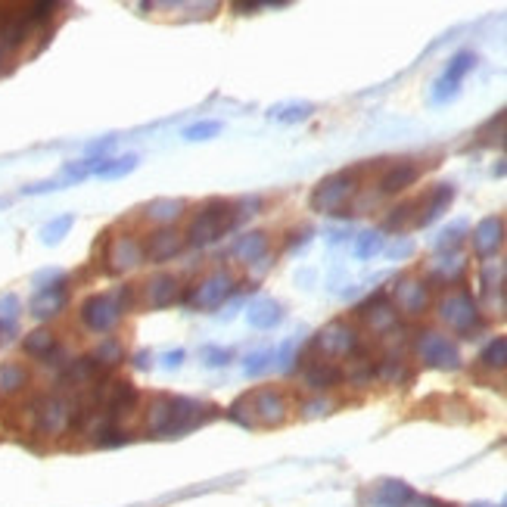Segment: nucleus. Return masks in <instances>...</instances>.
Instances as JSON below:
<instances>
[{
  "mask_svg": "<svg viewBox=\"0 0 507 507\" xmlns=\"http://www.w3.org/2000/svg\"><path fill=\"white\" fill-rule=\"evenodd\" d=\"M289 414V405L283 398V392H277L271 387H259L246 396H240L231 405V421L240 423L243 430L253 427H277L283 423Z\"/></svg>",
  "mask_w": 507,
  "mask_h": 507,
  "instance_id": "f257e3e1",
  "label": "nucleus"
},
{
  "mask_svg": "<svg viewBox=\"0 0 507 507\" xmlns=\"http://www.w3.org/2000/svg\"><path fill=\"white\" fill-rule=\"evenodd\" d=\"M234 225H236L234 202H227V200L202 202V206L193 212L191 225H187V231H184V246H193V249L212 246V243H218Z\"/></svg>",
  "mask_w": 507,
  "mask_h": 507,
  "instance_id": "f03ea898",
  "label": "nucleus"
},
{
  "mask_svg": "<svg viewBox=\"0 0 507 507\" xmlns=\"http://www.w3.org/2000/svg\"><path fill=\"white\" fill-rule=\"evenodd\" d=\"M358 193V168H346V172L327 174L324 181H317L312 196H308V206L312 212L321 215H342L349 209V202Z\"/></svg>",
  "mask_w": 507,
  "mask_h": 507,
  "instance_id": "7ed1b4c3",
  "label": "nucleus"
},
{
  "mask_svg": "<svg viewBox=\"0 0 507 507\" xmlns=\"http://www.w3.org/2000/svg\"><path fill=\"white\" fill-rule=\"evenodd\" d=\"M361 351V334L349 321H330L312 336V355L324 361H349Z\"/></svg>",
  "mask_w": 507,
  "mask_h": 507,
  "instance_id": "20e7f679",
  "label": "nucleus"
},
{
  "mask_svg": "<svg viewBox=\"0 0 507 507\" xmlns=\"http://www.w3.org/2000/svg\"><path fill=\"white\" fill-rule=\"evenodd\" d=\"M31 427L40 436H63L76 421V405L63 396H44L31 402Z\"/></svg>",
  "mask_w": 507,
  "mask_h": 507,
  "instance_id": "39448f33",
  "label": "nucleus"
},
{
  "mask_svg": "<svg viewBox=\"0 0 507 507\" xmlns=\"http://www.w3.org/2000/svg\"><path fill=\"white\" fill-rule=\"evenodd\" d=\"M236 280L227 268H218V271L206 274L200 283H193V289H187L184 302L193 312H212V308H221L227 299L234 296Z\"/></svg>",
  "mask_w": 507,
  "mask_h": 507,
  "instance_id": "423d86ee",
  "label": "nucleus"
},
{
  "mask_svg": "<svg viewBox=\"0 0 507 507\" xmlns=\"http://www.w3.org/2000/svg\"><path fill=\"white\" fill-rule=\"evenodd\" d=\"M414 351L427 368L439 370H458L461 368V349L451 336L439 334V330H421L414 340Z\"/></svg>",
  "mask_w": 507,
  "mask_h": 507,
  "instance_id": "0eeeda50",
  "label": "nucleus"
},
{
  "mask_svg": "<svg viewBox=\"0 0 507 507\" xmlns=\"http://www.w3.org/2000/svg\"><path fill=\"white\" fill-rule=\"evenodd\" d=\"M436 315H439V321L449 324L458 334H470L479 324V306L467 289H451V293H445L436 306Z\"/></svg>",
  "mask_w": 507,
  "mask_h": 507,
  "instance_id": "6e6552de",
  "label": "nucleus"
},
{
  "mask_svg": "<svg viewBox=\"0 0 507 507\" xmlns=\"http://www.w3.org/2000/svg\"><path fill=\"white\" fill-rule=\"evenodd\" d=\"M121 315H125V308L119 306L116 293H93V296H87L78 308L81 324H84L91 334H110L121 321Z\"/></svg>",
  "mask_w": 507,
  "mask_h": 507,
  "instance_id": "1a4fd4ad",
  "label": "nucleus"
},
{
  "mask_svg": "<svg viewBox=\"0 0 507 507\" xmlns=\"http://www.w3.org/2000/svg\"><path fill=\"white\" fill-rule=\"evenodd\" d=\"M432 302V289L423 277H398L392 287V306L405 317H421L427 315Z\"/></svg>",
  "mask_w": 507,
  "mask_h": 507,
  "instance_id": "9d476101",
  "label": "nucleus"
},
{
  "mask_svg": "<svg viewBox=\"0 0 507 507\" xmlns=\"http://www.w3.org/2000/svg\"><path fill=\"white\" fill-rule=\"evenodd\" d=\"M212 405L200 402V398H187V396H172V423H168L165 439H178L191 430H200L209 417H215Z\"/></svg>",
  "mask_w": 507,
  "mask_h": 507,
  "instance_id": "9b49d317",
  "label": "nucleus"
},
{
  "mask_svg": "<svg viewBox=\"0 0 507 507\" xmlns=\"http://www.w3.org/2000/svg\"><path fill=\"white\" fill-rule=\"evenodd\" d=\"M106 268H110L112 274H128L134 271V268L144 265V240H140L138 234L125 231V234H116L110 243H106V255H103Z\"/></svg>",
  "mask_w": 507,
  "mask_h": 507,
  "instance_id": "f8f14e48",
  "label": "nucleus"
},
{
  "mask_svg": "<svg viewBox=\"0 0 507 507\" xmlns=\"http://www.w3.org/2000/svg\"><path fill=\"white\" fill-rule=\"evenodd\" d=\"M355 315L361 317L364 330L374 334V336H389V334H396V327H398V312H396V306L389 302L387 293L370 296L368 302L358 306Z\"/></svg>",
  "mask_w": 507,
  "mask_h": 507,
  "instance_id": "ddd939ff",
  "label": "nucleus"
},
{
  "mask_svg": "<svg viewBox=\"0 0 507 507\" xmlns=\"http://www.w3.org/2000/svg\"><path fill=\"white\" fill-rule=\"evenodd\" d=\"M473 69H476V53H473V50H458L455 57L449 59L445 72L439 76L436 91H432V100H436V103H445V100L455 97L458 87L464 84V78H467Z\"/></svg>",
  "mask_w": 507,
  "mask_h": 507,
  "instance_id": "4468645a",
  "label": "nucleus"
},
{
  "mask_svg": "<svg viewBox=\"0 0 507 507\" xmlns=\"http://www.w3.org/2000/svg\"><path fill=\"white\" fill-rule=\"evenodd\" d=\"M138 405H140V396L131 383L128 380H110V387H106V398H103V417L106 421L121 427V423L138 411Z\"/></svg>",
  "mask_w": 507,
  "mask_h": 507,
  "instance_id": "2eb2a0df",
  "label": "nucleus"
},
{
  "mask_svg": "<svg viewBox=\"0 0 507 507\" xmlns=\"http://www.w3.org/2000/svg\"><path fill=\"white\" fill-rule=\"evenodd\" d=\"M66 299H69V280L59 274L57 280L44 283V287H35V296H31L29 308L38 321H50V317H57L66 308Z\"/></svg>",
  "mask_w": 507,
  "mask_h": 507,
  "instance_id": "dca6fc26",
  "label": "nucleus"
},
{
  "mask_svg": "<svg viewBox=\"0 0 507 507\" xmlns=\"http://www.w3.org/2000/svg\"><path fill=\"white\" fill-rule=\"evenodd\" d=\"M181 249H184V234H178L174 227H156L144 240V259L150 265H165L174 255H181Z\"/></svg>",
  "mask_w": 507,
  "mask_h": 507,
  "instance_id": "f3484780",
  "label": "nucleus"
},
{
  "mask_svg": "<svg viewBox=\"0 0 507 507\" xmlns=\"http://www.w3.org/2000/svg\"><path fill=\"white\" fill-rule=\"evenodd\" d=\"M504 221L498 218V215H489V218H483L476 227H473L470 234V246L473 253H476V259L489 262L492 255H498V249L504 246Z\"/></svg>",
  "mask_w": 507,
  "mask_h": 507,
  "instance_id": "a211bd4d",
  "label": "nucleus"
},
{
  "mask_svg": "<svg viewBox=\"0 0 507 507\" xmlns=\"http://www.w3.org/2000/svg\"><path fill=\"white\" fill-rule=\"evenodd\" d=\"M455 202V184H436L427 196L417 200V212H414V227H430L432 221H439L449 206Z\"/></svg>",
  "mask_w": 507,
  "mask_h": 507,
  "instance_id": "6ab92c4d",
  "label": "nucleus"
},
{
  "mask_svg": "<svg viewBox=\"0 0 507 507\" xmlns=\"http://www.w3.org/2000/svg\"><path fill=\"white\" fill-rule=\"evenodd\" d=\"M417 178H421V165H417L414 159H398L380 174L377 191H380L383 196H396V193L408 191L411 184H417Z\"/></svg>",
  "mask_w": 507,
  "mask_h": 507,
  "instance_id": "aec40b11",
  "label": "nucleus"
},
{
  "mask_svg": "<svg viewBox=\"0 0 507 507\" xmlns=\"http://www.w3.org/2000/svg\"><path fill=\"white\" fill-rule=\"evenodd\" d=\"M181 299V280L168 271L153 274L144 283V306L147 308H168Z\"/></svg>",
  "mask_w": 507,
  "mask_h": 507,
  "instance_id": "412c9836",
  "label": "nucleus"
},
{
  "mask_svg": "<svg viewBox=\"0 0 507 507\" xmlns=\"http://www.w3.org/2000/svg\"><path fill=\"white\" fill-rule=\"evenodd\" d=\"M31 29L35 25L29 22V16H25L22 6H4V13H0V47H10V50H16V47H22L25 40H29Z\"/></svg>",
  "mask_w": 507,
  "mask_h": 507,
  "instance_id": "4be33fe9",
  "label": "nucleus"
},
{
  "mask_svg": "<svg viewBox=\"0 0 507 507\" xmlns=\"http://www.w3.org/2000/svg\"><path fill=\"white\" fill-rule=\"evenodd\" d=\"M302 383L312 392H330L342 383V368L336 361H324V358H312L302 368Z\"/></svg>",
  "mask_w": 507,
  "mask_h": 507,
  "instance_id": "5701e85b",
  "label": "nucleus"
},
{
  "mask_svg": "<svg viewBox=\"0 0 507 507\" xmlns=\"http://www.w3.org/2000/svg\"><path fill=\"white\" fill-rule=\"evenodd\" d=\"M417 492L402 479H383L374 492H370V507H408L414 502Z\"/></svg>",
  "mask_w": 507,
  "mask_h": 507,
  "instance_id": "b1692460",
  "label": "nucleus"
},
{
  "mask_svg": "<svg viewBox=\"0 0 507 507\" xmlns=\"http://www.w3.org/2000/svg\"><path fill=\"white\" fill-rule=\"evenodd\" d=\"M268 234L265 231H249V234H240L236 240L231 243V255L236 262H243V265H255V262H262L268 255Z\"/></svg>",
  "mask_w": 507,
  "mask_h": 507,
  "instance_id": "393cba45",
  "label": "nucleus"
},
{
  "mask_svg": "<svg viewBox=\"0 0 507 507\" xmlns=\"http://www.w3.org/2000/svg\"><path fill=\"white\" fill-rule=\"evenodd\" d=\"M187 212V200H178V196H165V200H153L147 202L144 218L156 227H172L178 218H184Z\"/></svg>",
  "mask_w": 507,
  "mask_h": 507,
  "instance_id": "a878e982",
  "label": "nucleus"
},
{
  "mask_svg": "<svg viewBox=\"0 0 507 507\" xmlns=\"http://www.w3.org/2000/svg\"><path fill=\"white\" fill-rule=\"evenodd\" d=\"M168 423H172V396H153L147 402V414H144V430L156 439H165Z\"/></svg>",
  "mask_w": 507,
  "mask_h": 507,
  "instance_id": "bb28decb",
  "label": "nucleus"
},
{
  "mask_svg": "<svg viewBox=\"0 0 507 507\" xmlns=\"http://www.w3.org/2000/svg\"><path fill=\"white\" fill-rule=\"evenodd\" d=\"M283 321V306L277 299H268V296H262V299L249 302L246 308V324L255 330H274L277 324Z\"/></svg>",
  "mask_w": 507,
  "mask_h": 507,
  "instance_id": "cd10ccee",
  "label": "nucleus"
},
{
  "mask_svg": "<svg viewBox=\"0 0 507 507\" xmlns=\"http://www.w3.org/2000/svg\"><path fill=\"white\" fill-rule=\"evenodd\" d=\"M138 162H140L138 153H125V156H100V159H91V174L93 178L116 181V178L131 174L134 168H138Z\"/></svg>",
  "mask_w": 507,
  "mask_h": 507,
  "instance_id": "c85d7f7f",
  "label": "nucleus"
},
{
  "mask_svg": "<svg viewBox=\"0 0 507 507\" xmlns=\"http://www.w3.org/2000/svg\"><path fill=\"white\" fill-rule=\"evenodd\" d=\"M31 383V370L22 361H6L0 364V398H13L19 392H25Z\"/></svg>",
  "mask_w": 507,
  "mask_h": 507,
  "instance_id": "c756f323",
  "label": "nucleus"
},
{
  "mask_svg": "<svg viewBox=\"0 0 507 507\" xmlns=\"http://www.w3.org/2000/svg\"><path fill=\"white\" fill-rule=\"evenodd\" d=\"M342 380H349V387H355V389L370 387V383L377 380V361L364 355V351H358V355L349 358L346 368H342Z\"/></svg>",
  "mask_w": 507,
  "mask_h": 507,
  "instance_id": "7c9ffc66",
  "label": "nucleus"
},
{
  "mask_svg": "<svg viewBox=\"0 0 507 507\" xmlns=\"http://www.w3.org/2000/svg\"><path fill=\"white\" fill-rule=\"evenodd\" d=\"M464 271H467V259L458 253H442V259H436L430 268L436 283H458L464 277Z\"/></svg>",
  "mask_w": 507,
  "mask_h": 507,
  "instance_id": "2f4dec72",
  "label": "nucleus"
},
{
  "mask_svg": "<svg viewBox=\"0 0 507 507\" xmlns=\"http://www.w3.org/2000/svg\"><path fill=\"white\" fill-rule=\"evenodd\" d=\"M377 380L389 383V387H405V383L411 380L408 361H405L402 355H396V351L387 358H380V361H377Z\"/></svg>",
  "mask_w": 507,
  "mask_h": 507,
  "instance_id": "473e14b6",
  "label": "nucleus"
},
{
  "mask_svg": "<svg viewBox=\"0 0 507 507\" xmlns=\"http://www.w3.org/2000/svg\"><path fill=\"white\" fill-rule=\"evenodd\" d=\"M22 349L29 351L31 358H38V361H47V358H50L53 351L59 349V340H57V334H53V330L38 327V330H31V334L22 340Z\"/></svg>",
  "mask_w": 507,
  "mask_h": 507,
  "instance_id": "72a5a7b5",
  "label": "nucleus"
},
{
  "mask_svg": "<svg viewBox=\"0 0 507 507\" xmlns=\"http://www.w3.org/2000/svg\"><path fill=\"white\" fill-rule=\"evenodd\" d=\"M479 364L485 370H507V336H495L479 351Z\"/></svg>",
  "mask_w": 507,
  "mask_h": 507,
  "instance_id": "f704fd0d",
  "label": "nucleus"
},
{
  "mask_svg": "<svg viewBox=\"0 0 507 507\" xmlns=\"http://www.w3.org/2000/svg\"><path fill=\"white\" fill-rule=\"evenodd\" d=\"M93 361L100 364L103 370H110V368H119L121 361H125V349H121V342L116 340V336H106L103 342H100L97 349H93Z\"/></svg>",
  "mask_w": 507,
  "mask_h": 507,
  "instance_id": "c9c22d12",
  "label": "nucleus"
},
{
  "mask_svg": "<svg viewBox=\"0 0 507 507\" xmlns=\"http://www.w3.org/2000/svg\"><path fill=\"white\" fill-rule=\"evenodd\" d=\"M464 236H467V221H451L449 227L439 231V236L432 240V246H436L439 253H458V246L464 243Z\"/></svg>",
  "mask_w": 507,
  "mask_h": 507,
  "instance_id": "e433bc0d",
  "label": "nucleus"
},
{
  "mask_svg": "<svg viewBox=\"0 0 507 507\" xmlns=\"http://www.w3.org/2000/svg\"><path fill=\"white\" fill-rule=\"evenodd\" d=\"M274 361H277L274 349H255V351H249V355L243 358V374H246V377H262Z\"/></svg>",
  "mask_w": 507,
  "mask_h": 507,
  "instance_id": "4c0bfd02",
  "label": "nucleus"
},
{
  "mask_svg": "<svg viewBox=\"0 0 507 507\" xmlns=\"http://www.w3.org/2000/svg\"><path fill=\"white\" fill-rule=\"evenodd\" d=\"M315 112L312 103H287V106H274L268 116L274 121H283V125H296V121H306Z\"/></svg>",
  "mask_w": 507,
  "mask_h": 507,
  "instance_id": "58836bf2",
  "label": "nucleus"
},
{
  "mask_svg": "<svg viewBox=\"0 0 507 507\" xmlns=\"http://www.w3.org/2000/svg\"><path fill=\"white\" fill-rule=\"evenodd\" d=\"M414 212H417V202L414 200H408V202H402V206H396L387 215V221H383V231H402V227L414 225Z\"/></svg>",
  "mask_w": 507,
  "mask_h": 507,
  "instance_id": "ea45409f",
  "label": "nucleus"
},
{
  "mask_svg": "<svg viewBox=\"0 0 507 507\" xmlns=\"http://www.w3.org/2000/svg\"><path fill=\"white\" fill-rule=\"evenodd\" d=\"M221 121L218 119H202V121H193V125L184 128V140H193V144H202V140H212L221 134Z\"/></svg>",
  "mask_w": 507,
  "mask_h": 507,
  "instance_id": "a19ab883",
  "label": "nucleus"
},
{
  "mask_svg": "<svg viewBox=\"0 0 507 507\" xmlns=\"http://www.w3.org/2000/svg\"><path fill=\"white\" fill-rule=\"evenodd\" d=\"M72 225H76V218H72V215H59V218L47 221L44 231H40V240H44V246H57V243L72 231Z\"/></svg>",
  "mask_w": 507,
  "mask_h": 507,
  "instance_id": "79ce46f5",
  "label": "nucleus"
},
{
  "mask_svg": "<svg viewBox=\"0 0 507 507\" xmlns=\"http://www.w3.org/2000/svg\"><path fill=\"white\" fill-rule=\"evenodd\" d=\"M19 324V299L16 293H4L0 296V334H10Z\"/></svg>",
  "mask_w": 507,
  "mask_h": 507,
  "instance_id": "37998d69",
  "label": "nucleus"
},
{
  "mask_svg": "<svg viewBox=\"0 0 507 507\" xmlns=\"http://www.w3.org/2000/svg\"><path fill=\"white\" fill-rule=\"evenodd\" d=\"M383 249V234L380 231H361L355 236V255L358 259H374L377 253Z\"/></svg>",
  "mask_w": 507,
  "mask_h": 507,
  "instance_id": "c03bdc74",
  "label": "nucleus"
},
{
  "mask_svg": "<svg viewBox=\"0 0 507 507\" xmlns=\"http://www.w3.org/2000/svg\"><path fill=\"white\" fill-rule=\"evenodd\" d=\"M202 364L206 368H227V364L234 361V351L231 349H221V346H206L200 351Z\"/></svg>",
  "mask_w": 507,
  "mask_h": 507,
  "instance_id": "a18cd8bd",
  "label": "nucleus"
},
{
  "mask_svg": "<svg viewBox=\"0 0 507 507\" xmlns=\"http://www.w3.org/2000/svg\"><path fill=\"white\" fill-rule=\"evenodd\" d=\"M22 10H25V16H29V22L38 25V22H47V19H50L53 13H57V4L44 0V4H25Z\"/></svg>",
  "mask_w": 507,
  "mask_h": 507,
  "instance_id": "49530a36",
  "label": "nucleus"
},
{
  "mask_svg": "<svg viewBox=\"0 0 507 507\" xmlns=\"http://www.w3.org/2000/svg\"><path fill=\"white\" fill-rule=\"evenodd\" d=\"M408 255H414V240H408V236H398V240H392L387 246V259L392 262H402Z\"/></svg>",
  "mask_w": 507,
  "mask_h": 507,
  "instance_id": "de8ad7c7",
  "label": "nucleus"
},
{
  "mask_svg": "<svg viewBox=\"0 0 507 507\" xmlns=\"http://www.w3.org/2000/svg\"><path fill=\"white\" fill-rule=\"evenodd\" d=\"M262 196H243L240 202H234V212H236V221H243V218H249V215H259L262 212Z\"/></svg>",
  "mask_w": 507,
  "mask_h": 507,
  "instance_id": "09e8293b",
  "label": "nucleus"
},
{
  "mask_svg": "<svg viewBox=\"0 0 507 507\" xmlns=\"http://www.w3.org/2000/svg\"><path fill=\"white\" fill-rule=\"evenodd\" d=\"M63 178H66V181H84V178H91V159L66 162Z\"/></svg>",
  "mask_w": 507,
  "mask_h": 507,
  "instance_id": "8fccbe9b",
  "label": "nucleus"
},
{
  "mask_svg": "<svg viewBox=\"0 0 507 507\" xmlns=\"http://www.w3.org/2000/svg\"><path fill=\"white\" fill-rule=\"evenodd\" d=\"M330 408H334V405H330L327 398H315V402L302 405V414H306V417H321V414H330Z\"/></svg>",
  "mask_w": 507,
  "mask_h": 507,
  "instance_id": "3c124183",
  "label": "nucleus"
},
{
  "mask_svg": "<svg viewBox=\"0 0 507 507\" xmlns=\"http://www.w3.org/2000/svg\"><path fill=\"white\" fill-rule=\"evenodd\" d=\"M59 191V181H40V184H29L22 187V196H40V193H50Z\"/></svg>",
  "mask_w": 507,
  "mask_h": 507,
  "instance_id": "603ef678",
  "label": "nucleus"
},
{
  "mask_svg": "<svg viewBox=\"0 0 507 507\" xmlns=\"http://www.w3.org/2000/svg\"><path fill=\"white\" fill-rule=\"evenodd\" d=\"M112 147H116V138H103V140H97V144L87 147V153H91V159H100V153H110Z\"/></svg>",
  "mask_w": 507,
  "mask_h": 507,
  "instance_id": "864d4df0",
  "label": "nucleus"
},
{
  "mask_svg": "<svg viewBox=\"0 0 507 507\" xmlns=\"http://www.w3.org/2000/svg\"><path fill=\"white\" fill-rule=\"evenodd\" d=\"M181 361H184V349H172V351H168L165 358H162V364H165L168 370L181 368Z\"/></svg>",
  "mask_w": 507,
  "mask_h": 507,
  "instance_id": "5fc2aeb1",
  "label": "nucleus"
},
{
  "mask_svg": "<svg viewBox=\"0 0 507 507\" xmlns=\"http://www.w3.org/2000/svg\"><path fill=\"white\" fill-rule=\"evenodd\" d=\"M408 507H449V504L436 502V498H427V495H414V502H411Z\"/></svg>",
  "mask_w": 507,
  "mask_h": 507,
  "instance_id": "6e6d98bb",
  "label": "nucleus"
},
{
  "mask_svg": "<svg viewBox=\"0 0 507 507\" xmlns=\"http://www.w3.org/2000/svg\"><path fill=\"white\" fill-rule=\"evenodd\" d=\"M134 368L138 370H150V351H138V355H134Z\"/></svg>",
  "mask_w": 507,
  "mask_h": 507,
  "instance_id": "4d7b16f0",
  "label": "nucleus"
},
{
  "mask_svg": "<svg viewBox=\"0 0 507 507\" xmlns=\"http://www.w3.org/2000/svg\"><path fill=\"white\" fill-rule=\"evenodd\" d=\"M308 236H312V231H299V234H293V240H287V249H296V246H302V243H308Z\"/></svg>",
  "mask_w": 507,
  "mask_h": 507,
  "instance_id": "13d9d810",
  "label": "nucleus"
},
{
  "mask_svg": "<svg viewBox=\"0 0 507 507\" xmlns=\"http://www.w3.org/2000/svg\"><path fill=\"white\" fill-rule=\"evenodd\" d=\"M502 147L507 150V125H504V131H502Z\"/></svg>",
  "mask_w": 507,
  "mask_h": 507,
  "instance_id": "bf43d9fd",
  "label": "nucleus"
},
{
  "mask_svg": "<svg viewBox=\"0 0 507 507\" xmlns=\"http://www.w3.org/2000/svg\"><path fill=\"white\" fill-rule=\"evenodd\" d=\"M0 57H4V47H0Z\"/></svg>",
  "mask_w": 507,
  "mask_h": 507,
  "instance_id": "052dcab7",
  "label": "nucleus"
},
{
  "mask_svg": "<svg viewBox=\"0 0 507 507\" xmlns=\"http://www.w3.org/2000/svg\"><path fill=\"white\" fill-rule=\"evenodd\" d=\"M502 507H507V498H504V504H502Z\"/></svg>",
  "mask_w": 507,
  "mask_h": 507,
  "instance_id": "680f3d73",
  "label": "nucleus"
},
{
  "mask_svg": "<svg viewBox=\"0 0 507 507\" xmlns=\"http://www.w3.org/2000/svg\"><path fill=\"white\" fill-rule=\"evenodd\" d=\"M476 507H485V504H476Z\"/></svg>",
  "mask_w": 507,
  "mask_h": 507,
  "instance_id": "e2e57ef3",
  "label": "nucleus"
}]
</instances>
